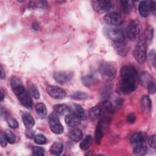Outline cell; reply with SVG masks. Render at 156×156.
<instances>
[{
  "label": "cell",
  "mask_w": 156,
  "mask_h": 156,
  "mask_svg": "<svg viewBox=\"0 0 156 156\" xmlns=\"http://www.w3.org/2000/svg\"><path fill=\"white\" fill-rule=\"evenodd\" d=\"M1 101H3L4 99V93H3V90L2 89H1Z\"/></svg>",
  "instance_id": "obj_48"
},
{
  "label": "cell",
  "mask_w": 156,
  "mask_h": 156,
  "mask_svg": "<svg viewBox=\"0 0 156 156\" xmlns=\"http://www.w3.org/2000/svg\"><path fill=\"white\" fill-rule=\"evenodd\" d=\"M153 34H154V30L152 27H149L147 28V29L145 30L144 37H143L146 41L150 40L151 41L153 38Z\"/></svg>",
  "instance_id": "obj_37"
},
{
  "label": "cell",
  "mask_w": 156,
  "mask_h": 156,
  "mask_svg": "<svg viewBox=\"0 0 156 156\" xmlns=\"http://www.w3.org/2000/svg\"><path fill=\"white\" fill-rule=\"evenodd\" d=\"M63 144L60 142H55L52 144L50 148L51 153L54 155H60L63 151Z\"/></svg>",
  "instance_id": "obj_25"
},
{
  "label": "cell",
  "mask_w": 156,
  "mask_h": 156,
  "mask_svg": "<svg viewBox=\"0 0 156 156\" xmlns=\"http://www.w3.org/2000/svg\"><path fill=\"white\" fill-rule=\"evenodd\" d=\"M46 91L49 95L55 99H63L66 96V91L57 86L49 85L46 88Z\"/></svg>",
  "instance_id": "obj_10"
},
{
  "label": "cell",
  "mask_w": 156,
  "mask_h": 156,
  "mask_svg": "<svg viewBox=\"0 0 156 156\" xmlns=\"http://www.w3.org/2000/svg\"><path fill=\"white\" fill-rule=\"evenodd\" d=\"M147 151V144H140L133 146V152L136 155H144Z\"/></svg>",
  "instance_id": "obj_26"
},
{
  "label": "cell",
  "mask_w": 156,
  "mask_h": 156,
  "mask_svg": "<svg viewBox=\"0 0 156 156\" xmlns=\"http://www.w3.org/2000/svg\"><path fill=\"white\" fill-rule=\"evenodd\" d=\"M141 27L138 20L131 21L127 26L126 34L129 39L135 41L138 39L141 35Z\"/></svg>",
  "instance_id": "obj_4"
},
{
  "label": "cell",
  "mask_w": 156,
  "mask_h": 156,
  "mask_svg": "<svg viewBox=\"0 0 156 156\" xmlns=\"http://www.w3.org/2000/svg\"><path fill=\"white\" fill-rule=\"evenodd\" d=\"M147 135L143 132H138L133 133L130 138V143L133 146L140 144H147Z\"/></svg>",
  "instance_id": "obj_9"
},
{
  "label": "cell",
  "mask_w": 156,
  "mask_h": 156,
  "mask_svg": "<svg viewBox=\"0 0 156 156\" xmlns=\"http://www.w3.org/2000/svg\"><path fill=\"white\" fill-rule=\"evenodd\" d=\"M22 119L24 125L27 129H31L34 127L35 121L30 114L28 113H24L22 116Z\"/></svg>",
  "instance_id": "obj_22"
},
{
  "label": "cell",
  "mask_w": 156,
  "mask_h": 156,
  "mask_svg": "<svg viewBox=\"0 0 156 156\" xmlns=\"http://www.w3.org/2000/svg\"><path fill=\"white\" fill-rule=\"evenodd\" d=\"M74 73L72 71H64L56 72L53 75V78L60 83H64L69 81L73 77Z\"/></svg>",
  "instance_id": "obj_11"
},
{
  "label": "cell",
  "mask_w": 156,
  "mask_h": 156,
  "mask_svg": "<svg viewBox=\"0 0 156 156\" xmlns=\"http://www.w3.org/2000/svg\"><path fill=\"white\" fill-rule=\"evenodd\" d=\"M82 80L83 83L87 87H90L96 82V77L91 74L87 75L82 77Z\"/></svg>",
  "instance_id": "obj_28"
},
{
  "label": "cell",
  "mask_w": 156,
  "mask_h": 156,
  "mask_svg": "<svg viewBox=\"0 0 156 156\" xmlns=\"http://www.w3.org/2000/svg\"><path fill=\"white\" fill-rule=\"evenodd\" d=\"M99 71L102 78L107 81H110L115 78L116 73V69L113 63L104 62L100 64Z\"/></svg>",
  "instance_id": "obj_3"
},
{
  "label": "cell",
  "mask_w": 156,
  "mask_h": 156,
  "mask_svg": "<svg viewBox=\"0 0 156 156\" xmlns=\"http://www.w3.org/2000/svg\"><path fill=\"white\" fill-rule=\"evenodd\" d=\"M135 120H136V117H135V115L133 113H130L127 116V118H126L127 122L129 123V124L134 123Z\"/></svg>",
  "instance_id": "obj_43"
},
{
  "label": "cell",
  "mask_w": 156,
  "mask_h": 156,
  "mask_svg": "<svg viewBox=\"0 0 156 156\" xmlns=\"http://www.w3.org/2000/svg\"><path fill=\"white\" fill-rule=\"evenodd\" d=\"M155 135H152L150 136L148 139V143L149 146L152 148H155L156 147V138Z\"/></svg>",
  "instance_id": "obj_42"
},
{
  "label": "cell",
  "mask_w": 156,
  "mask_h": 156,
  "mask_svg": "<svg viewBox=\"0 0 156 156\" xmlns=\"http://www.w3.org/2000/svg\"><path fill=\"white\" fill-rule=\"evenodd\" d=\"M148 59L151 63L152 64L153 66H155V52L154 50H152L150 51L148 55Z\"/></svg>",
  "instance_id": "obj_40"
},
{
  "label": "cell",
  "mask_w": 156,
  "mask_h": 156,
  "mask_svg": "<svg viewBox=\"0 0 156 156\" xmlns=\"http://www.w3.org/2000/svg\"><path fill=\"white\" fill-rule=\"evenodd\" d=\"M69 113L75 115L79 119H82L84 116V110L83 108L78 104H71L69 106Z\"/></svg>",
  "instance_id": "obj_17"
},
{
  "label": "cell",
  "mask_w": 156,
  "mask_h": 156,
  "mask_svg": "<svg viewBox=\"0 0 156 156\" xmlns=\"http://www.w3.org/2000/svg\"><path fill=\"white\" fill-rule=\"evenodd\" d=\"M65 121L67 126L73 128L77 127L79 124L80 119L73 115L72 113H69V114L66 115L65 118Z\"/></svg>",
  "instance_id": "obj_16"
},
{
  "label": "cell",
  "mask_w": 156,
  "mask_h": 156,
  "mask_svg": "<svg viewBox=\"0 0 156 156\" xmlns=\"http://www.w3.org/2000/svg\"><path fill=\"white\" fill-rule=\"evenodd\" d=\"M147 88L148 91L151 94H154L155 93V85L153 80L148 83V84L147 85Z\"/></svg>",
  "instance_id": "obj_41"
},
{
  "label": "cell",
  "mask_w": 156,
  "mask_h": 156,
  "mask_svg": "<svg viewBox=\"0 0 156 156\" xmlns=\"http://www.w3.org/2000/svg\"><path fill=\"white\" fill-rule=\"evenodd\" d=\"M69 136L71 140L77 142L82 140L83 134L80 129L76 127H73L69 133Z\"/></svg>",
  "instance_id": "obj_21"
},
{
  "label": "cell",
  "mask_w": 156,
  "mask_h": 156,
  "mask_svg": "<svg viewBox=\"0 0 156 156\" xmlns=\"http://www.w3.org/2000/svg\"><path fill=\"white\" fill-rule=\"evenodd\" d=\"M34 141L38 144H43L46 141V138L45 136L43 134H37L34 137Z\"/></svg>",
  "instance_id": "obj_36"
},
{
  "label": "cell",
  "mask_w": 156,
  "mask_h": 156,
  "mask_svg": "<svg viewBox=\"0 0 156 156\" xmlns=\"http://www.w3.org/2000/svg\"><path fill=\"white\" fill-rule=\"evenodd\" d=\"M141 108L146 112L151 111L152 108V102L148 96H143L141 99Z\"/></svg>",
  "instance_id": "obj_23"
},
{
  "label": "cell",
  "mask_w": 156,
  "mask_h": 156,
  "mask_svg": "<svg viewBox=\"0 0 156 156\" xmlns=\"http://www.w3.org/2000/svg\"><path fill=\"white\" fill-rule=\"evenodd\" d=\"M5 78V71L3 69V68L1 66V80H4Z\"/></svg>",
  "instance_id": "obj_47"
},
{
  "label": "cell",
  "mask_w": 156,
  "mask_h": 156,
  "mask_svg": "<svg viewBox=\"0 0 156 156\" xmlns=\"http://www.w3.org/2000/svg\"><path fill=\"white\" fill-rule=\"evenodd\" d=\"M103 115L100 105H96L92 107L89 111V117L93 121H97Z\"/></svg>",
  "instance_id": "obj_15"
},
{
  "label": "cell",
  "mask_w": 156,
  "mask_h": 156,
  "mask_svg": "<svg viewBox=\"0 0 156 156\" xmlns=\"http://www.w3.org/2000/svg\"><path fill=\"white\" fill-rule=\"evenodd\" d=\"M7 143L8 142L6 140V139L4 135V133L1 134V146L5 147L7 146Z\"/></svg>",
  "instance_id": "obj_45"
},
{
  "label": "cell",
  "mask_w": 156,
  "mask_h": 156,
  "mask_svg": "<svg viewBox=\"0 0 156 156\" xmlns=\"http://www.w3.org/2000/svg\"><path fill=\"white\" fill-rule=\"evenodd\" d=\"M26 135L28 138H32L34 135V131L30 129H27V130H26Z\"/></svg>",
  "instance_id": "obj_46"
},
{
  "label": "cell",
  "mask_w": 156,
  "mask_h": 156,
  "mask_svg": "<svg viewBox=\"0 0 156 156\" xmlns=\"http://www.w3.org/2000/svg\"><path fill=\"white\" fill-rule=\"evenodd\" d=\"M149 6H150V10L151 12H152L155 13V10H156V3L154 1H149Z\"/></svg>",
  "instance_id": "obj_44"
},
{
  "label": "cell",
  "mask_w": 156,
  "mask_h": 156,
  "mask_svg": "<svg viewBox=\"0 0 156 156\" xmlns=\"http://www.w3.org/2000/svg\"><path fill=\"white\" fill-rule=\"evenodd\" d=\"M104 126V119L103 118L98 122L96 130H95V141L96 143L100 144L103 136V127Z\"/></svg>",
  "instance_id": "obj_20"
},
{
  "label": "cell",
  "mask_w": 156,
  "mask_h": 156,
  "mask_svg": "<svg viewBox=\"0 0 156 156\" xmlns=\"http://www.w3.org/2000/svg\"><path fill=\"white\" fill-rule=\"evenodd\" d=\"M138 78L135 68L131 65L122 66L120 71L119 88L124 94L134 91L138 85Z\"/></svg>",
  "instance_id": "obj_1"
},
{
  "label": "cell",
  "mask_w": 156,
  "mask_h": 156,
  "mask_svg": "<svg viewBox=\"0 0 156 156\" xmlns=\"http://www.w3.org/2000/svg\"><path fill=\"white\" fill-rule=\"evenodd\" d=\"M140 82L144 86V87H147V85L149 82L152 80L151 76L149 74V73L147 72H143L140 76Z\"/></svg>",
  "instance_id": "obj_29"
},
{
  "label": "cell",
  "mask_w": 156,
  "mask_h": 156,
  "mask_svg": "<svg viewBox=\"0 0 156 156\" xmlns=\"http://www.w3.org/2000/svg\"><path fill=\"white\" fill-rule=\"evenodd\" d=\"M91 136L90 135H87L84 139L81 141L80 144V147L82 150H86L87 149L91 142Z\"/></svg>",
  "instance_id": "obj_31"
},
{
  "label": "cell",
  "mask_w": 156,
  "mask_h": 156,
  "mask_svg": "<svg viewBox=\"0 0 156 156\" xmlns=\"http://www.w3.org/2000/svg\"><path fill=\"white\" fill-rule=\"evenodd\" d=\"M55 113L63 115L67 112H69V106L65 104H56L53 107Z\"/></svg>",
  "instance_id": "obj_24"
},
{
  "label": "cell",
  "mask_w": 156,
  "mask_h": 156,
  "mask_svg": "<svg viewBox=\"0 0 156 156\" xmlns=\"http://www.w3.org/2000/svg\"><path fill=\"white\" fill-rule=\"evenodd\" d=\"M121 6L123 9V10L126 13H129L131 11L133 2L132 1H121Z\"/></svg>",
  "instance_id": "obj_32"
},
{
  "label": "cell",
  "mask_w": 156,
  "mask_h": 156,
  "mask_svg": "<svg viewBox=\"0 0 156 156\" xmlns=\"http://www.w3.org/2000/svg\"><path fill=\"white\" fill-rule=\"evenodd\" d=\"M71 97L73 99L76 100H82V99H86L88 98V96L87 93L82 91H77L74 93L73 94L71 95Z\"/></svg>",
  "instance_id": "obj_34"
},
{
  "label": "cell",
  "mask_w": 156,
  "mask_h": 156,
  "mask_svg": "<svg viewBox=\"0 0 156 156\" xmlns=\"http://www.w3.org/2000/svg\"><path fill=\"white\" fill-rule=\"evenodd\" d=\"M104 90L102 91V92L101 93L102 94V97H104L105 98L104 100H108V98H109L110 95V92H111V90H110V88L108 87V86H106L105 87H104Z\"/></svg>",
  "instance_id": "obj_39"
},
{
  "label": "cell",
  "mask_w": 156,
  "mask_h": 156,
  "mask_svg": "<svg viewBox=\"0 0 156 156\" xmlns=\"http://www.w3.org/2000/svg\"><path fill=\"white\" fill-rule=\"evenodd\" d=\"M29 93L36 99H39L40 96L39 91L38 90L37 88L34 85H30L29 87Z\"/></svg>",
  "instance_id": "obj_33"
},
{
  "label": "cell",
  "mask_w": 156,
  "mask_h": 156,
  "mask_svg": "<svg viewBox=\"0 0 156 156\" xmlns=\"http://www.w3.org/2000/svg\"><path fill=\"white\" fill-rule=\"evenodd\" d=\"M49 124L52 132L55 134L60 135L63 133L64 129L58 118L55 114H51L49 117Z\"/></svg>",
  "instance_id": "obj_7"
},
{
  "label": "cell",
  "mask_w": 156,
  "mask_h": 156,
  "mask_svg": "<svg viewBox=\"0 0 156 156\" xmlns=\"http://www.w3.org/2000/svg\"><path fill=\"white\" fill-rule=\"evenodd\" d=\"M33 154L35 155H44L45 150L40 146H35L32 149Z\"/></svg>",
  "instance_id": "obj_38"
},
{
  "label": "cell",
  "mask_w": 156,
  "mask_h": 156,
  "mask_svg": "<svg viewBox=\"0 0 156 156\" xmlns=\"http://www.w3.org/2000/svg\"><path fill=\"white\" fill-rule=\"evenodd\" d=\"M21 104L26 108L30 109L32 107V100L28 93L26 91L21 95L18 96Z\"/></svg>",
  "instance_id": "obj_14"
},
{
  "label": "cell",
  "mask_w": 156,
  "mask_h": 156,
  "mask_svg": "<svg viewBox=\"0 0 156 156\" xmlns=\"http://www.w3.org/2000/svg\"><path fill=\"white\" fill-rule=\"evenodd\" d=\"M93 9L98 13H103L110 11L113 7V4L110 1H91Z\"/></svg>",
  "instance_id": "obj_5"
},
{
  "label": "cell",
  "mask_w": 156,
  "mask_h": 156,
  "mask_svg": "<svg viewBox=\"0 0 156 156\" xmlns=\"http://www.w3.org/2000/svg\"><path fill=\"white\" fill-rule=\"evenodd\" d=\"M104 22L110 26H118L122 23V18L120 13L113 12L107 13L104 17Z\"/></svg>",
  "instance_id": "obj_6"
},
{
  "label": "cell",
  "mask_w": 156,
  "mask_h": 156,
  "mask_svg": "<svg viewBox=\"0 0 156 156\" xmlns=\"http://www.w3.org/2000/svg\"><path fill=\"white\" fill-rule=\"evenodd\" d=\"M4 135L9 143L13 144L15 142V140H16L15 136L11 130L9 129L5 130L4 132Z\"/></svg>",
  "instance_id": "obj_30"
},
{
  "label": "cell",
  "mask_w": 156,
  "mask_h": 156,
  "mask_svg": "<svg viewBox=\"0 0 156 156\" xmlns=\"http://www.w3.org/2000/svg\"><path fill=\"white\" fill-rule=\"evenodd\" d=\"M5 119L7 120V124H8V125L10 127L13 128V129H15V128H17L18 127V121L15 118H13V117L9 116L8 115L5 118Z\"/></svg>",
  "instance_id": "obj_35"
},
{
  "label": "cell",
  "mask_w": 156,
  "mask_h": 156,
  "mask_svg": "<svg viewBox=\"0 0 156 156\" xmlns=\"http://www.w3.org/2000/svg\"><path fill=\"white\" fill-rule=\"evenodd\" d=\"M35 110L37 114L41 118L45 117L47 113V110L46 105L41 102L37 103L35 105Z\"/></svg>",
  "instance_id": "obj_27"
},
{
  "label": "cell",
  "mask_w": 156,
  "mask_h": 156,
  "mask_svg": "<svg viewBox=\"0 0 156 156\" xmlns=\"http://www.w3.org/2000/svg\"><path fill=\"white\" fill-rule=\"evenodd\" d=\"M107 36L113 42L121 41L125 40L124 34L122 30L116 27L108 28L106 30Z\"/></svg>",
  "instance_id": "obj_8"
},
{
  "label": "cell",
  "mask_w": 156,
  "mask_h": 156,
  "mask_svg": "<svg viewBox=\"0 0 156 156\" xmlns=\"http://www.w3.org/2000/svg\"><path fill=\"white\" fill-rule=\"evenodd\" d=\"M138 10H139L140 14L141 15V16L144 18L148 16L151 12L149 1H141L139 5Z\"/></svg>",
  "instance_id": "obj_19"
},
{
  "label": "cell",
  "mask_w": 156,
  "mask_h": 156,
  "mask_svg": "<svg viewBox=\"0 0 156 156\" xmlns=\"http://www.w3.org/2000/svg\"><path fill=\"white\" fill-rule=\"evenodd\" d=\"M113 46L117 54L122 57L126 56L129 51V44L125 40L121 41L113 42Z\"/></svg>",
  "instance_id": "obj_12"
},
{
  "label": "cell",
  "mask_w": 156,
  "mask_h": 156,
  "mask_svg": "<svg viewBox=\"0 0 156 156\" xmlns=\"http://www.w3.org/2000/svg\"><path fill=\"white\" fill-rule=\"evenodd\" d=\"M133 56L139 63H143L147 56V44L146 41L143 37L140 38L135 48Z\"/></svg>",
  "instance_id": "obj_2"
},
{
  "label": "cell",
  "mask_w": 156,
  "mask_h": 156,
  "mask_svg": "<svg viewBox=\"0 0 156 156\" xmlns=\"http://www.w3.org/2000/svg\"><path fill=\"white\" fill-rule=\"evenodd\" d=\"M99 105L101 108L103 115H110L114 112L115 107L113 106V104L108 100L103 101V102Z\"/></svg>",
  "instance_id": "obj_18"
},
{
  "label": "cell",
  "mask_w": 156,
  "mask_h": 156,
  "mask_svg": "<svg viewBox=\"0 0 156 156\" xmlns=\"http://www.w3.org/2000/svg\"><path fill=\"white\" fill-rule=\"evenodd\" d=\"M11 87L13 93L16 95L17 97L26 91L21 80L18 77H13L12 79Z\"/></svg>",
  "instance_id": "obj_13"
}]
</instances>
